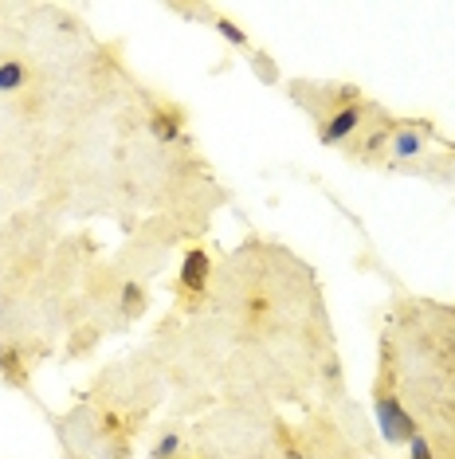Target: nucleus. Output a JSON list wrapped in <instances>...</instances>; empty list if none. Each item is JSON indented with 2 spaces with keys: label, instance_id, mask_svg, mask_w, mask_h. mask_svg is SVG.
Masks as SVG:
<instances>
[{
  "label": "nucleus",
  "instance_id": "f257e3e1",
  "mask_svg": "<svg viewBox=\"0 0 455 459\" xmlns=\"http://www.w3.org/2000/svg\"><path fill=\"white\" fill-rule=\"evenodd\" d=\"M373 412H377V424H381V436L385 444H408L412 436L420 432L416 420L405 412L400 396L392 393V373L381 365V381H377V396H373Z\"/></svg>",
  "mask_w": 455,
  "mask_h": 459
},
{
  "label": "nucleus",
  "instance_id": "f03ea898",
  "mask_svg": "<svg viewBox=\"0 0 455 459\" xmlns=\"http://www.w3.org/2000/svg\"><path fill=\"white\" fill-rule=\"evenodd\" d=\"M369 110H373L369 102H354V107L334 110L330 118L318 122V142H322V145H341V142L357 138V134L365 130V114Z\"/></svg>",
  "mask_w": 455,
  "mask_h": 459
},
{
  "label": "nucleus",
  "instance_id": "7ed1b4c3",
  "mask_svg": "<svg viewBox=\"0 0 455 459\" xmlns=\"http://www.w3.org/2000/svg\"><path fill=\"white\" fill-rule=\"evenodd\" d=\"M212 275V259L204 247H189L181 259V279H177V299L181 302H201V295L209 290Z\"/></svg>",
  "mask_w": 455,
  "mask_h": 459
},
{
  "label": "nucleus",
  "instance_id": "20e7f679",
  "mask_svg": "<svg viewBox=\"0 0 455 459\" xmlns=\"http://www.w3.org/2000/svg\"><path fill=\"white\" fill-rule=\"evenodd\" d=\"M428 138H432V122H424V118H408L400 126H392V138H389L392 161H416Z\"/></svg>",
  "mask_w": 455,
  "mask_h": 459
},
{
  "label": "nucleus",
  "instance_id": "39448f33",
  "mask_svg": "<svg viewBox=\"0 0 455 459\" xmlns=\"http://www.w3.org/2000/svg\"><path fill=\"white\" fill-rule=\"evenodd\" d=\"M146 307H150V290L138 283V279H126L118 290V310H122V318H142L146 315Z\"/></svg>",
  "mask_w": 455,
  "mask_h": 459
},
{
  "label": "nucleus",
  "instance_id": "423d86ee",
  "mask_svg": "<svg viewBox=\"0 0 455 459\" xmlns=\"http://www.w3.org/2000/svg\"><path fill=\"white\" fill-rule=\"evenodd\" d=\"M150 130H153V138L158 142H177L181 138V114H169V110H158V114H150Z\"/></svg>",
  "mask_w": 455,
  "mask_h": 459
},
{
  "label": "nucleus",
  "instance_id": "0eeeda50",
  "mask_svg": "<svg viewBox=\"0 0 455 459\" xmlns=\"http://www.w3.org/2000/svg\"><path fill=\"white\" fill-rule=\"evenodd\" d=\"M0 377L13 385V389H28V369L16 350H0Z\"/></svg>",
  "mask_w": 455,
  "mask_h": 459
},
{
  "label": "nucleus",
  "instance_id": "6e6552de",
  "mask_svg": "<svg viewBox=\"0 0 455 459\" xmlns=\"http://www.w3.org/2000/svg\"><path fill=\"white\" fill-rule=\"evenodd\" d=\"M24 82H28V67L20 59L0 64V95H16V91H24Z\"/></svg>",
  "mask_w": 455,
  "mask_h": 459
},
{
  "label": "nucleus",
  "instance_id": "1a4fd4ad",
  "mask_svg": "<svg viewBox=\"0 0 455 459\" xmlns=\"http://www.w3.org/2000/svg\"><path fill=\"white\" fill-rule=\"evenodd\" d=\"M177 452H181V436H177V432H165L161 440L153 444L150 459H177Z\"/></svg>",
  "mask_w": 455,
  "mask_h": 459
},
{
  "label": "nucleus",
  "instance_id": "9d476101",
  "mask_svg": "<svg viewBox=\"0 0 455 459\" xmlns=\"http://www.w3.org/2000/svg\"><path fill=\"white\" fill-rule=\"evenodd\" d=\"M252 67H255V75H263V82H279V71H275V64H271V56H267V51H255Z\"/></svg>",
  "mask_w": 455,
  "mask_h": 459
},
{
  "label": "nucleus",
  "instance_id": "9b49d317",
  "mask_svg": "<svg viewBox=\"0 0 455 459\" xmlns=\"http://www.w3.org/2000/svg\"><path fill=\"white\" fill-rule=\"evenodd\" d=\"M216 32H220V36L228 39V44H236V48H247V36H244L240 28L232 24V20H224V16H220V20H216Z\"/></svg>",
  "mask_w": 455,
  "mask_h": 459
},
{
  "label": "nucleus",
  "instance_id": "f8f14e48",
  "mask_svg": "<svg viewBox=\"0 0 455 459\" xmlns=\"http://www.w3.org/2000/svg\"><path fill=\"white\" fill-rule=\"evenodd\" d=\"M95 338H99L95 326H82V330L75 333V346H71V353H75V358H79V353H87L90 346H95Z\"/></svg>",
  "mask_w": 455,
  "mask_h": 459
},
{
  "label": "nucleus",
  "instance_id": "ddd939ff",
  "mask_svg": "<svg viewBox=\"0 0 455 459\" xmlns=\"http://www.w3.org/2000/svg\"><path fill=\"white\" fill-rule=\"evenodd\" d=\"M408 459H432V444H428V436L416 432L408 440Z\"/></svg>",
  "mask_w": 455,
  "mask_h": 459
}]
</instances>
